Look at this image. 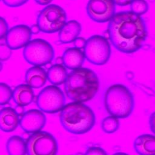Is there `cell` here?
Segmentation results:
<instances>
[{"mask_svg": "<svg viewBox=\"0 0 155 155\" xmlns=\"http://www.w3.org/2000/svg\"><path fill=\"white\" fill-rule=\"evenodd\" d=\"M107 33L113 46L128 54L139 50L148 36L143 19L130 10L115 13L108 22Z\"/></svg>", "mask_w": 155, "mask_h": 155, "instance_id": "6da1fadb", "label": "cell"}, {"mask_svg": "<svg viewBox=\"0 0 155 155\" xmlns=\"http://www.w3.org/2000/svg\"><path fill=\"white\" fill-rule=\"evenodd\" d=\"M100 82L92 70L81 67L68 74L64 83V90L68 99L73 102H85L91 100L97 94Z\"/></svg>", "mask_w": 155, "mask_h": 155, "instance_id": "7a4b0ae2", "label": "cell"}, {"mask_svg": "<svg viewBox=\"0 0 155 155\" xmlns=\"http://www.w3.org/2000/svg\"><path fill=\"white\" fill-rule=\"evenodd\" d=\"M59 120L67 132L79 135L89 132L94 126L96 116L93 110L82 102H72L60 111Z\"/></svg>", "mask_w": 155, "mask_h": 155, "instance_id": "3957f363", "label": "cell"}, {"mask_svg": "<svg viewBox=\"0 0 155 155\" xmlns=\"http://www.w3.org/2000/svg\"><path fill=\"white\" fill-rule=\"evenodd\" d=\"M104 105L107 113L118 119H125L132 113L134 99L130 90L122 84H114L107 89Z\"/></svg>", "mask_w": 155, "mask_h": 155, "instance_id": "277c9868", "label": "cell"}, {"mask_svg": "<svg viewBox=\"0 0 155 155\" xmlns=\"http://www.w3.org/2000/svg\"><path fill=\"white\" fill-rule=\"evenodd\" d=\"M67 13L62 7L57 4H49L38 13L36 24L40 31L51 34L59 31L67 22Z\"/></svg>", "mask_w": 155, "mask_h": 155, "instance_id": "5b68a950", "label": "cell"}, {"mask_svg": "<svg viewBox=\"0 0 155 155\" xmlns=\"http://www.w3.org/2000/svg\"><path fill=\"white\" fill-rule=\"evenodd\" d=\"M23 57L25 61L33 66H45L53 61L54 50L47 41L36 38L30 41L23 50Z\"/></svg>", "mask_w": 155, "mask_h": 155, "instance_id": "8992f818", "label": "cell"}, {"mask_svg": "<svg viewBox=\"0 0 155 155\" xmlns=\"http://www.w3.org/2000/svg\"><path fill=\"white\" fill-rule=\"evenodd\" d=\"M84 52L89 62L95 65H104L110 58L111 46L105 37L94 35L86 40Z\"/></svg>", "mask_w": 155, "mask_h": 155, "instance_id": "52a82bcc", "label": "cell"}, {"mask_svg": "<svg viewBox=\"0 0 155 155\" xmlns=\"http://www.w3.org/2000/svg\"><path fill=\"white\" fill-rule=\"evenodd\" d=\"M27 155H57L58 143L55 137L47 131L32 133L26 141Z\"/></svg>", "mask_w": 155, "mask_h": 155, "instance_id": "ba28073f", "label": "cell"}, {"mask_svg": "<svg viewBox=\"0 0 155 155\" xmlns=\"http://www.w3.org/2000/svg\"><path fill=\"white\" fill-rule=\"evenodd\" d=\"M38 108L44 113L54 114L61 111L65 104V97L62 90L56 85L44 87L38 94L36 101Z\"/></svg>", "mask_w": 155, "mask_h": 155, "instance_id": "9c48e42d", "label": "cell"}, {"mask_svg": "<svg viewBox=\"0 0 155 155\" xmlns=\"http://www.w3.org/2000/svg\"><path fill=\"white\" fill-rule=\"evenodd\" d=\"M88 16L97 23L109 22L116 13L113 0H89L86 7Z\"/></svg>", "mask_w": 155, "mask_h": 155, "instance_id": "30bf717a", "label": "cell"}, {"mask_svg": "<svg viewBox=\"0 0 155 155\" xmlns=\"http://www.w3.org/2000/svg\"><path fill=\"white\" fill-rule=\"evenodd\" d=\"M30 27L25 24H19L11 27L6 36L5 42L7 46L12 50H19L30 41L31 38Z\"/></svg>", "mask_w": 155, "mask_h": 155, "instance_id": "8fae6325", "label": "cell"}, {"mask_svg": "<svg viewBox=\"0 0 155 155\" xmlns=\"http://www.w3.org/2000/svg\"><path fill=\"white\" fill-rule=\"evenodd\" d=\"M47 121L44 112L39 109H31L25 111L19 120L21 128L26 133H34L45 127Z\"/></svg>", "mask_w": 155, "mask_h": 155, "instance_id": "7c38bea8", "label": "cell"}, {"mask_svg": "<svg viewBox=\"0 0 155 155\" xmlns=\"http://www.w3.org/2000/svg\"><path fill=\"white\" fill-rule=\"evenodd\" d=\"M19 116L15 108L7 107L0 110V130L3 132L15 131L19 125Z\"/></svg>", "mask_w": 155, "mask_h": 155, "instance_id": "4fadbf2b", "label": "cell"}, {"mask_svg": "<svg viewBox=\"0 0 155 155\" xmlns=\"http://www.w3.org/2000/svg\"><path fill=\"white\" fill-rule=\"evenodd\" d=\"M62 58V64L71 70L82 67L85 59L84 51L74 47L67 48L64 51Z\"/></svg>", "mask_w": 155, "mask_h": 155, "instance_id": "5bb4252c", "label": "cell"}, {"mask_svg": "<svg viewBox=\"0 0 155 155\" xmlns=\"http://www.w3.org/2000/svg\"><path fill=\"white\" fill-rule=\"evenodd\" d=\"M133 147L138 155H155V136L142 134L134 140Z\"/></svg>", "mask_w": 155, "mask_h": 155, "instance_id": "9a60e30c", "label": "cell"}, {"mask_svg": "<svg viewBox=\"0 0 155 155\" xmlns=\"http://www.w3.org/2000/svg\"><path fill=\"white\" fill-rule=\"evenodd\" d=\"M82 31L80 22L76 20L67 21L59 31V40L62 44H68L79 37Z\"/></svg>", "mask_w": 155, "mask_h": 155, "instance_id": "2e32d148", "label": "cell"}, {"mask_svg": "<svg viewBox=\"0 0 155 155\" xmlns=\"http://www.w3.org/2000/svg\"><path fill=\"white\" fill-rule=\"evenodd\" d=\"M47 79V72L41 67L33 66L26 71L25 82L32 88L38 89L42 87L45 84Z\"/></svg>", "mask_w": 155, "mask_h": 155, "instance_id": "e0dca14e", "label": "cell"}, {"mask_svg": "<svg viewBox=\"0 0 155 155\" xmlns=\"http://www.w3.org/2000/svg\"><path fill=\"white\" fill-rule=\"evenodd\" d=\"M34 97L33 88L27 84L18 85L13 90L12 99L16 105L27 106L32 103Z\"/></svg>", "mask_w": 155, "mask_h": 155, "instance_id": "ac0fdd59", "label": "cell"}, {"mask_svg": "<svg viewBox=\"0 0 155 155\" xmlns=\"http://www.w3.org/2000/svg\"><path fill=\"white\" fill-rule=\"evenodd\" d=\"M68 76L67 68L62 64H55L51 65L47 72L48 81L54 85H60L65 83Z\"/></svg>", "mask_w": 155, "mask_h": 155, "instance_id": "d6986e66", "label": "cell"}, {"mask_svg": "<svg viewBox=\"0 0 155 155\" xmlns=\"http://www.w3.org/2000/svg\"><path fill=\"white\" fill-rule=\"evenodd\" d=\"M6 150L8 155H26V142L21 136L13 135L7 139Z\"/></svg>", "mask_w": 155, "mask_h": 155, "instance_id": "ffe728a7", "label": "cell"}, {"mask_svg": "<svg viewBox=\"0 0 155 155\" xmlns=\"http://www.w3.org/2000/svg\"><path fill=\"white\" fill-rule=\"evenodd\" d=\"M119 119L111 115L104 117L101 122L102 130L107 134H112L116 132L119 128Z\"/></svg>", "mask_w": 155, "mask_h": 155, "instance_id": "44dd1931", "label": "cell"}, {"mask_svg": "<svg viewBox=\"0 0 155 155\" xmlns=\"http://www.w3.org/2000/svg\"><path fill=\"white\" fill-rule=\"evenodd\" d=\"M130 8L133 13L142 16L148 11L149 5L146 0H133L130 4Z\"/></svg>", "mask_w": 155, "mask_h": 155, "instance_id": "7402d4cb", "label": "cell"}, {"mask_svg": "<svg viewBox=\"0 0 155 155\" xmlns=\"http://www.w3.org/2000/svg\"><path fill=\"white\" fill-rule=\"evenodd\" d=\"M13 90L4 82H0V105L4 106L10 102L12 98Z\"/></svg>", "mask_w": 155, "mask_h": 155, "instance_id": "603a6c76", "label": "cell"}, {"mask_svg": "<svg viewBox=\"0 0 155 155\" xmlns=\"http://www.w3.org/2000/svg\"><path fill=\"white\" fill-rule=\"evenodd\" d=\"M12 50L5 44H0V61L4 62L8 61L12 56Z\"/></svg>", "mask_w": 155, "mask_h": 155, "instance_id": "cb8c5ba5", "label": "cell"}, {"mask_svg": "<svg viewBox=\"0 0 155 155\" xmlns=\"http://www.w3.org/2000/svg\"><path fill=\"white\" fill-rule=\"evenodd\" d=\"M84 155H107V153L102 148L98 146H93L87 150Z\"/></svg>", "mask_w": 155, "mask_h": 155, "instance_id": "d4e9b609", "label": "cell"}, {"mask_svg": "<svg viewBox=\"0 0 155 155\" xmlns=\"http://www.w3.org/2000/svg\"><path fill=\"white\" fill-rule=\"evenodd\" d=\"M8 31V25L6 20L2 16H0V39L5 37Z\"/></svg>", "mask_w": 155, "mask_h": 155, "instance_id": "484cf974", "label": "cell"}, {"mask_svg": "<svg viewBox=\"0 0 155 155\" xmlns=\"http://www.w3.org/2000/svg\"><path fill=\"white\" fill-rule=\"evenodd\" d=\"M3 3L9 7H18L24 5L28 0H2Z\"/></svg>", "mask_w": 155, "mask_h": 155, "instance_id": "4316f807", "label": "cell"}, {"mask_svg": "<svg viewBox=\"0 0 155 155\" xmlns=\"http://www.w3.org/2000/svg\"><path fill=\"white\" fill-rule=\"evenodd\" d=\"M86 43V40L83 37H78L74 41L73 45L74 47L79 48L81 50L84 49Z\"/></svg>", "mask_w": 155, "mask_h": 155, "instance_id": "83f0119b", "label": "cell"}, {"mask_svg": "<svg viewBox=\"0 0 155 155\" xmlns=\"http://www.w3.org/2000/svg\"><path fill=\"white\" fill-rule=\"evenodd\" d=\"M149 125L151 132L155 136V111H153L150 116Z\"/></svg>", "mask_w": 155, "mask_h": 155, "instance_id": "f1b7e54d", "label": "cell"}, {"mask_svg": "<svg viewBox=\"0 0 155 155\" xmlns=\"http://www.w3.org/2000/svg\"><path fill=\"white\" fill-rule=\"evenodd\" d=\"M114 2L115 5L120 6V7H125L130 5L133 0H113Z\"/></svg>", "mask_w": 155, "mask_h": 155, "instance_id": "f546056e", "label": "cell"}, {"mask_svg": "<svg viewBox=\"0 0 155 155\" xmlns=\"http://www.w3.org/2000/svg\"><path fill=\"white\" fill-rule=\"evenodd\" d=\"M15 110L16 113L19 115V116H22L24 114V113L25 112V108L24 107H22V106L16 105V107L15 108Z\"/></svg>", "mask_w": 155, "mask_h": 155, "instance_id": "4dcf8cb0", "label": "cell"}, {"mask_svg": "<svg viewBox=\"0 0 155 155\" xmlns=\"http://www.w3.org/2000/svg\"><path fill=\"white\" fill-rule=\"evenodd\" d=\"M38 4L41 5H49L53 0H34Z\"/></svg>", "mask_w": 155, "mask_h": 155, "instance_id": "1f68e13d", "label": "cell"}, {"mask_svg": "<svg viewBox=\"0 0 155 155\" xmlns=\"http://www.w3.org/2000/svg\"><path fill=\"white\" fill-rule=\"evenodd\" d=\"M30 27V30L31 31L32 34L34 35H37L39 33V32L40 31L39 28L38 27V26L37 25V24H33Z\"/></svg>", "mask_w": 155, "mask_h": 155, "instance_id": "d6a6232c", "label": "cell"}, {"mask_svg": "<svg viewBox=\"0 0 155 155\" xmlns=\"http://www.w3.org/2000/svg\"><path fill=\"white\" fill-rule=\"evenodd\" d=\"M55 62L58 64H62V57L56 58Z\"/></svg>", "mask_w": 155, "mask_h": 155, "instance_id": "836d02e7", "label": "cell"}, {"mask_svg": "<svg viewBox=\"0 0 155 155\" xmlns=\"http://www.w3.org/2000/svg\"><path fill=\"white\" fill-rule=\"evenodd\" d=\"M112 155H129V154L126 153H124V152H117V153L113 154Z\"/></svg>", "mask_w": 155, "mask_h": 155, "instance_id": "e575fe53", "label": "cell"}, {"mask_svg": "<svg viewBox=\"0 0 155 155\" xmlns=\"http://www.w3.org/2000/svg\"><path fill=\"white\" fill-rule=\"evenodd\" d=\"M2 68H3V64H2V62L0 61V72L2 71Z\"/></svg>", "mask_w": 155, "mask_h": 155, "instance_id": "d590c367", "label": "cell"}, {"mask_svg": "<svg viewBox=\"0 0 155 155\" xmlns=\"http://www.w3.org/2000/svg\"><path fill=\"white\" fill-rule=\"evenodd\" d=\"M76 155H84V154H83L82 153H78Z\"/></svg>", "mask_w": 155, "mask_h": 155, "instance_id": "8d00e7d4", "label": "cell"}, {"mask_svg": "<svg viewBox=\"0 0 155 155\" xmlns=\"http://www.w3.org/2000/svg\"><path fill=\"white\" fill-rule=\"evenodd\" d=\"M0 1H1V0H0Z\"/></svg>", "mask_w": 155, "mask_h": 155, "instance_id": "74e56055", "label": "cell"}]
</instances>
